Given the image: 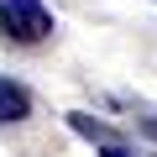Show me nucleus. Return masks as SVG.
<instances>
[{
  "label": "nucleus",
  "mask_w": 157,
  "mask_h": 157,
  "mask_svg": "<svg viewBox=\"0 0 157 157\" xmlns=\"http://www.w3.org/2000/svg\"><path fill=\"white\" fill-rule=\"evenodd\" d=\"M0 37H11L21 47H37L52 37V11L42 0H0Z\"/></svg>",
  "instance_id": "1"
},
{
  "label": "nucleus",
  "mask_w": 157,
  "mask_h": 157,
  "mask_svg": "<svg viewBox=\"0 0 157 157\" xmlns=\"http://www.w3.org/2000/svg\"><path fill=\"white\" fill-rule=\"evenodd\" d=\"M32 115V94L26 84H16V78H0V126H16Z\"/></svg>",
  "instance_id": "2"
},
{
  "label": "nucleus",
  "mask_w": 157,
  "mask_h": 157,
  "mask_svg": "<svg viewBox=\"0 0 157 157\" xmlns=\"http://www.w3.org/2000/svg\"><path fill=\"white\" fill-rule=\"evenodd\" d=\"M68 126H73L78 136H89V141H115V131H110L105 121H94V115H84V110H73V115H68Z\"/></svg>",
  "instance_id": "3"
},
{
  "label": "nucleus",
  "mask_w": 157,
  "mask_h": 157,
  "mask_svg": "<svg viewBox=\"0 0 157 157\" xmlns=\"http://www.w3.org/2000/svg\"><path fill=\"white\" fill-rule=\"evenodd\" d=\"M100 157H136V152H131V147L115 136V141H100Z\"/></svg>",
  "instance_id": "4"
},
{
  "label": "nucleus",
  "mask_w": 157,
  "mask_h": 157,
  "mask_svg": "<svg viewBox=\"0 0 157 157\" xmlns=\"http://www.w3.org/2000/svg\"><path fill=\"white\" fill-rule=\"evenodd\" d=\"M136 126H141V131H147V136L157 141V110H152V115H136Z\"/></svg>",
  "instance_id": "5"
}]
</instances>
